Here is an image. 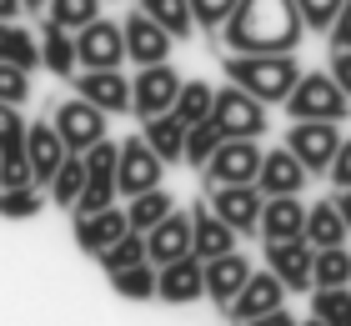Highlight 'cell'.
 Returning <instances> with one entry per match:
<instances>
[{"instance_id": "obj_30", "label": "cell", "mask_w": 351, "mask_h": 326, "mask_svg": "<svg viewBox=\"0 0 351 326\" xmlns=\"http://www.w3.org/2000/svg\"><path fill=\"white\" fill-rule=\"evenodd\" d=\"M110 291L125 296V301H151L156 296V266H151V261H136V266L110 271Z\"/></svg>"}, {"instance_id": "obj_9", "label": "cell", "mask_w": 351, "mask_h": 326, "mask_svg": "<svg viewBox=\"0 0 351 326\" xmlns=\"http://www.w3.org/2000/svg\"><path fill=\"white\" fill-rule=\"evenodd\" d=\"M141 75H131V110L141 121L146 116H166L176 91H181V75H176L171 60H156V65H136Z\"/></svg>"}, {"instance_id": "obj_40", "label": "cell", "mask_w": 351, "mask_h": 326, "mask_svg": "<svg viewBox=\"0 0 351 326\" xmlns=\"http://www.w3.org/2000/svg\"><path fill=\"white\" fill-rule=\"evenodd\" d=\"M0 101H5V106H25L30 101V71L0 60Z\"/></svg>"}, {"instance_id": "obj_37", "label": "cell", "mask_w": 351, "mask_h": 326, "mask_svg": "<svg viewBox=\"0 0 351 326\" xmlns=\"http://www.w3.org/2000/svg\"><path fill=\"white\" fill-rule=\"evenodd\" d=\"M95 261L106 266V276H110V271H121V266H136V261H146V236H141V231H125V236L110 241V246L95 256Z\"/></svg>"}, {"instance_id": "obj_44", "label": "cell", "mask_w": 351, "mask_h": 326, "mask_svg": "<svg viewBox=\"0 0 351 326\" xmlns=\"http://www.w3.org/2000/svg\"><path fill=\"white\" fill-rule=\"evenodd\" d=\"M326 75L341 86V95L351 101V51L346 45H331V60H326Z\"/></svg>"}, {"instance_id": "obj_8", "label": "cell", "mask_w": 351, "mask_h": 326, "mask_svg": "<svg viewBox=\"0 0 351 326\" xmlns=\"http://www.w3.org/2000/svg\"><path fill=\"white\" fill-rule=\"evenodd\" d=\"M106 110H95L90 101H81V95H71V101H60L56 106V116H51V126H56V136H60V145H66L71 156H81L86 145H95L106 136Z\"/></svg>"}, {"instance_id": "obj_51", "label": "cell", "mask_w": 351, "mask_h": 326, "mask_svg": "<svg viewBox=\"0 0 351 326\" xmlns=\"http://www.w3.org/2000/svg\"><path fill=\"white\" fill-rule=\"evenodd\" d=\"M5 25H10V21H0V51H5Z\"/></svg>"}, {"instance_id": "obj_3", "label": "cell", "mask_w": 351, "mask_h": 326, "mask_svg": "<svg viewBox=\"0 0 351 326\" xmlns=\"http://www.w3.org/2000/svg\"><path fill=\"white\" fill-rule=\"evenodd\" d=\"M281 106H286V116H291V121H346V106L351 101L341 95V86L326 71H301Z\"/></svg>"}, {"instance_id": "obj_31", "label": "cell", "mask_w": 351, "mask_h": 326, "mask_svg": "<svg viewBox=\"0 0 351 326\" xmlns=\"http://www.w3.org/2000/svg\"><path fill=\"white\" fill-rule=\"evenodd\" d=\"M351 281V251L346 246H322L311 256V286H346Z\"/></svg>"}, {"instance_id": "obj_21", "label": "cell", "mask_w": 351, "mask_h": 326, "mask_svg": "<svg viewBox=\"0 0 351 326\" xmlns=\"http://www.w3.org/2000/svg\"><path fill=\"white\" fill-rule=\"evenodd\" d=\"M236 241H241V236H236V231H231V226L221 221L206 201L191 211V256H201V261L226 256V251H236Z\"/></svg>"}, {"instance_id": "obj_46", "label": "cell", "mask_w": 351, "mask_h": 326, "mask_svg": "<svg viewBox=\"0 0 351 326\" xmlns=\"http://www.w3.org/2000/svg\"><path fill=\"white\" fill-rule=\"evenodd\" d=\"M331 45H346L351 51V0H341L337 21H331Z\"/></svg>"}, {"instance_id": "obj_25", "label": "cell", "mask_w": 351, "mask_h": 326, "mask_svg": "<svg viewBox=\"0 0 351 326\" xmlns=\"http://www.w3.org/2000/svg\"><path fill=\"white\" fill-rule=\"evenodd\" d=\"M301 236H306L316 251H322V246H341V241H346V221H341V211L331 206V201L306 206V226H301Z\"/></svg>"}, {"instance_id": "obj_6", "label": "cell", "mask_w": 351, "mask_h": 326, "mask_svg": "<svg viewBox=\"0 0 351 326\" xmlns=\"http://www.w3.org/2000/svg\"><path fill=\"white\" fill-rule=\"evenodd\" d=\"M75 65L81 71H116V65H125V36L116 21H86L81 30H75Z\"/></svg>"}, {"instance_id": "obj_13", "label": "cell", "mask_w": 351, "mask_h": 326, "mask_svg": "<svg viewBox=\"0 0 351 326\" xmlns=\"http://www.w3.org/2000/svg\"><path fill=\"white\" fill-rule=\"evenodd\" d=\"M156 296L171 301V306H191L206 296V271H201V256H176L166 266H156Z\"/></svg>"}, {"instance_id": "obj_39", "label": "cell", "mask_w": 351, "mask_h": 326, "mask_svg": "<svg viewBox=\"0 0 351 326\" xmlns=\"http://www.w3.org/2000/svg\"><path fill=\"white\" fill-rule=\"evenodd\" d=\"M0 156H25V116L5 101H0Z\"/></svg>"}, {"instance_id": "obj_52", "label": "cell", "mask_w": 351, "mask_h": 326, "mask_svg": "<svg viewBox=\"0 0 351 326\" xmlns=\"http://www.w3.org/2000/svg\"><path fill=\"white\" fill-rule=\"evenodd\" d=\"M301 326H326V321H322V316H311V321H301Z\"/></svg>"}, {"instance_id": "obj_33", "label": "cell", "mask_w": 351, "mask_h": 326, "mask_svg": "<svg viewBox=\"0 0 351 326\" xmlns=\"http://www.w3.org/2000/svg\"><path fill=\"white\" fill-rule=\"evenodd\" d=\"M81 186H86V161H81V156H66V161L56 166V176L45 181V191H51V201H56V206H75Z\"/></svg>"}, {"instance_id": "obj_49", "label": "cell", "mask_w": 351, "mask_h": 326, "mask_svg": "<svg viewBox=\"0 0 351 326\" xmlns=\"http://www.w3.org/2000/svg\"><path fill=\"white\" fill-rule=\"evenodd\" d=\"M25 5H21V0H0V21H15V15H21Z\"/></svg>"}, {"instance_id": "obj_23", "label": "cell", "mask_w": 351, "mask_h": 326, "mask_svg": "<svg viewBox=\"0 0 351 326\" xmlns=\"http://www.w3.org/2000/svg\"><path fill=\"white\" fill-rule=\"evenodd\" d=\"M301 226H306V211H301L296 196H261L256 231L266 241H291V236H301Z\"/></svg>"}, {"instance_id": "obj_16", "label": "cell", "mask_w": 351, "mask_h": 326, "mask_svg": "<svg viewBox=\"0 0 351 326\" xmlns=\"http://www.w3.org/2000/svg\"><path fill=\"white\" fill-rule=\"evenodd\" d=\"M311 256H316V246L306 236L266 241V271H276L286 291H306L311 286Z\"/></svg>"}, {"instance_id": "obj_28", "label": "cell", "mask_w": 351, "mask_h": 326, "mask_svg": "<svg viewBox=\"0 0 351 326\" xmlns=\"http://www.w3.org/2000/svg\"><path fill=\"white\" fill-rule=\"evenodd\" d=\"M211 95H216V86H206V80H181V91H176V101H171V116L181 126L206 121L211 116Z\"/></svg>"}, {"instance_id": "obj_15", "label": "cell", "mask_w": 351, "mask_h": 326, "mask_svg": "<svg viewBox=\"0 0 351 326\" xmlns=\"http://www.w3.org/2000/svg\"><path fill=\"white\" fill-rule=\"evenodd\" d=\"M121 36H125V60H131V65L171 60V45H176V40L151 21L146 10H131V15H125V21H121Z\"/></svg>"}, {"instance_id": "obj_27", "label": "cell", "mask_w": 351, "mask_h": 326, "mask_svg": "<svg viewBox=\"0 0 351 326\" xmlns=\"http://www.w3.org/2000/svg\"><path fill=\"white\" fill-rule=\"evenodd\" d=\"M141 141H146L151 151H156V156H161L166 166H171V161H181V141H186V126L176 121L171 110H166V116H146V126H141Z\"/></svg>"}, {"instance_id": "obj_34", "label": "cell", "mask_w": 351, "mask_h": 326, "mask_svg": "<svg viewBox=\"0 0 351 326\" xmlns=\"http://www.w3.org/2000/svg\"><path fill=\"white\" fill-rule=\"evenodd\" d=\"M0 60H10V65H21V71H36L40 65V40H36V30H25V25H5V51H0Z\"/></svg>"}, {"instance_id": "obj_14", "label": "cell", "mask_w": 351, "mask_h": 326, "mask_svg": "<svg viewBox=\"0 0 351 326\" xmlns=\"http://www.w3.org/2000/svg\"><path fill=\"white\" fill-rule=\"evenodd\" d=\"M276 306H286L281 276H276V271H251L246 286L231 296L226 316H231V321H256V316H266V312H276Z\"/></svg>"}, {"instance_id": "obj_12", "label": "cell", "mask_w": 351, "mask_h": 326, "mask_svg": "<svg viewBox=\"0 0 351 326\" xmlns=\"http://www.w3.org/2000/svg\"><path fill=\"white\" fill-rule=\"evenodd\" d=\"M71 86H75L81 101H90L95 110H106V116L131 110V75H121V65L116 71H81V75H71Z\"/></svg>"}, {"instance_id": "obj_1", "label": "cell", "mask_w": 351, "mask_h": 326, "mask_svg": "<svg viewBox=\"0 0 351 326\" xmlns=\"http://www.w3.org/2000/svg\"><path fill=\"white\" fill-rule=\"evenodd\" d=\"M301 10L296 0H236L221 21V40L231 56H296L301 51Z\"/></svg>"}, {"instance_id": "obj_2", "label": "cell", "mask_w": 351, "mask_h": 326, "mask_svg": "<svg viewBox=\"0 0 351 326\" xmlns=\"http://www.w3.org/2000/svg\"><path fill=\"white\" fill-rule=\"evenodd\" d=\"M221 71H226L231 86L256 95L261 106H281L286 91H291L296 75H301V60L296 56H226Z\"/></svg>"}, {"instance_id": "obj_17", "label": "cell", "mask_w": 351, "mask_h": 326, "mask_svg": "<svg viewBox=\"0 0 351 326\" xmlns=\"http://www.w3.org/2000/svg\"><path fill=\"white\" fill-rule=\"evenodd\" d=\"M176 256H191V211H166L146 231V261L151 266H166Z\"/></svg>"}, {"instance_id": "obj_24", "label": "cell", "mask_w": 351, "mask_h": 326, "mask_svg": "<svg viewBox=\"0 0 351 326\" xmlns=\"http://www.w3.org/2000/svg\"><path fill=\"white\" fill-rule=\"evenodd\" d=\"M36 40H40V65L51 75H75L81 65H75V30H66V25H56V21H45L40 30H36Z\"/></svg>"}, {"instance_id": "obj_42", "label": "cell", "mask_w": 351, "mask_h": 326, "mask_svg": "<svg viewBox=\"0 0 351 326\" xmlns=\"http://www.w3.org/2000/svg\"><path fill=\"white\" fill-rule=\"evenodd\" d=\"M236 10V0H191V21L196 30H221V21Z\"/></svg>"}, {"instance_id": "obj_38", "label": "cell", "mask_w": 351, "mask_h": 326, "mask_svg": "<svg viewBox=\"0 0 351 326\" xmlns=\"http://www.w3.org/2000/svg\"><path fill=\"white\" fill-rule=\"evenodd\" d=\"M95 15H101V0H45V21H56L66 30H81Z\"/></svg>"}, {"instance_id": "obj_48", "label": "cell", "mask_w": 351, "mask_h": 326, "mask_svg": "<svg viewBox=\"0 0 351 326\" xmlns=\"http://www.w3.org/2000/svg\"><path fill=\"white\" fill-rule=\"evenodd\" d=\"M331 206L341 211V221H346V236H351V186H346V191H337V201H331Z\"/></svg>"}, {"instance_id": "obj_41", "label": "cell", "mask_w": 351, "mask_h": 326, "mask_svg": "<svg viewBox=\"0 0 351 326\" xmlns=\"http://www.w3.org/2000/svg\"><path fill=\"white\" fill-rule=\"evenodd\" d=\"M296 10H301V25H306V30H331L341 0H296Z\"/></svg>"}, {"instance_id": "obj_10", "label": "cell", "mask_w": 351, "mask_h": 326, "mask_svg": "<svg viewBox=\"0 0 351 326\" xmlns=\"http://www.w3.org/2000/svg\"><path fill=\"white\" fill-rule=\"evenodd\" d=\"M337 145H341L337 121H291V130H286V151L306 166V176L326 171L331 156H337Z\"/></svg>"}, {"instance_id": "obj_43", "label": "cell", "mask_w": 351, "mask_h": 326, "mask_svg": "<svg viewBox=\"0 0 351 326\" xmlns=\"http://www.w3.org/2000/svg\"><path fill=\"white\" fill-rule=\"evenodd\" d=\"M0 186H36V176H30V161L25 156H0Z\"/></svg>"}, {"instance_id": "obj_19", "label": "cell", "mask_w": 351, "mask_h": 326, "mask_svg": "<svg viewBox=\"0 0 351 326\" xmlns=\"http://www.w3.org/2000/svg\"><path fill=\"white\" fill-rule=\"evenodd\" d=\"M66 156H71V151L60 145V136H56L51 121H30V126H25V161H30V176H36L40 191H45V181L56 176V166H60Z\"/></svg>"}, {"instance_id": "obj_47", "label": "cell", "mask_w": 351, "mask_h": 326, "mask_svg": "<svg viewBox=\"0 0 351 326\" xmlns=\"http://www.w3.org/2000/svg\"><path fill=\"white\" fill-rule=\"evenodd\" d=\"M236 326H296V316L286 312V306H276V312H266V316H256V321H236Z\"/></svg>"}, {"instance_id": "obj_45", "label": "cell", "mask_w": 351, "mask_h": 326, "mask_svg": "<svg viewBox=\"0 0 351 326\" xmlns=\"http://www.w3.org/2000/svg\"><path fill=\"white\" fill-rule=\"evenodd\" d=\"M326 171H331V181H337V191L351 186V136L337 145V156H331V166H326Z\"/></svg>"}, {"instance_id": "obj_18", "label": "cell", "mask_w": 351, "mask_h": 326, "mask_svg": "<svg viewBox=\"0 0 351 326\" xmlns=\"http://www.w3.org/2000/svg\"><path fill=\"white\" fill-rule=\"evenodd\" d=\"M301 186H306V166L286 145L261 151V166H256V191L261 196H301Z\"/></svg>"}, {"instance_id": "obj_5", "label": "cell", "mask_w": 351, "mask_h": 326, "mask_svg": "<svg viewBox=\"0 0 351 326\" xmlns=\"http://www.w3.org/2000/svg\"><path fill=\"white\" fill-rule=\"evenodd\" d=\"M256 166H261V145L246 141V136H231L201 166V181H206V191L211 186H241V181H256Z\"/></svg>"}, {"instance_id": "obj_4", "label": "cell", "mask_w": 351, "mask_h": 326, "mask_svg": "<svg viewBox=\"0 0 351 326\" xmlns=\"http://www.w3.org/2000/svg\"><path fill=\"white\" fill-rule=\"evenodd\" d=\"M211 121L221 130V141H231V136H246V141H261V130H266V106L256 101V95H246L241 86H221L211 95Z\"/></svg>"}, {"instance_id": "obj_11", "label": "cell", "mask_w": 351, "mask_h": 326, "mask_svg": "<svg viewBox=\"0 0 351 326\" xmlns=\"http://www.w3.org/2000/svg\"><path fill=\"white\" fill-rule=\"evenodd\" d=\"M206 206H211L236 236H251V231H256V221H261V191H256V181L211 186V201H206Z\"/></svg>"}, {"instance_id": "obj_26", "label": "cell", "mask_w": 351, "mask_h": 326, "mask_svg": "<svg viewBox=\"0 0 351 326\" xmlns=\"http://www.w3.org/2000/svg\"><path fill=\"white\" fill-rule=\"evenodd\" d=\"M166 211H176V201H171V191H161V186H151V191H141V196H125V226L141 231V236H146Z\"/></svg>"}, {"instance_id": "obj_29", "label": "cell", "mask_w": 351, "mask_h": 326, "mask_svg": "<svg viewBox=\"0 0 351 326\" xmlns=\"http://www.w3.org/2000/svg\"><path fill=\"white\" fill-rule=\"evenodd\" d=\"M141 10H146L171 40H186L191 30H196V21H191V0H141Z\"/></svg>"}, {"instance_id": "obj_50", "label": "cell", "mask_w": 351, "mask_h": 326, "mask_svg": "<svg viewBox=\"0 0 351 326\" xmlns=\"http://www.w3.org/2000/svg\"><path fill=\"white\" fill-rule=\"evenodd\" d=\"M21 5H25V10H45V0H21Z\"/></svg>"}, {"instance_id": "obj_7", "label": "cell", "mask_w": 351, "mask_h": 326, "mask_svg": "<svg viewBox=\"0 0 351 326\" xmlns=\"http://www.w3.org/2000/svg\"><path fill=\"white\" fill-rule=\"evenodd\" d=\"M161 176H166V161L141 136L121 141V151H116V196H141V191L161 186Z\"/></svg>"}, {"instance_id": "obj_35", "label": "cell", "mask_w": 351, "mask_h": 326, "mask_svg": "<svg viewBox=\"0 0 351 326\" xmlns=\"http://www.w3.org/2000/svg\"><path fill=\"white\" fill-rule=\"evenodd\" d=\"M45 211V196L40 186H0V216L5 221H30V216H40Z\"/></svg>"}, {"instance_id": "obj_32", "label": "cell", "mask_w": 351, "mask_h": 326, "mask_svg": "<svg viewBox=\"0 0 351 326\" xmlns=\"http://www.w3.org/2000/svg\"><path fill=\"white\" fill-rule=\"evenodd\" d=\"M311 316L326 326H351V286H311Z\"/></svg>"}, {"instance_id": "obj_22", "label": "cell", "mask_w": 351, "mask_h": 326, "mask_svg": "<svg viewBox=\"0 0 351 326\" xmlns=\"http://www.w3.org/2000/svg\"><path fill=\"white\" fill-rule=\"evenodd\" d=\"M125 211L121 206H106V211H90V216H75V246L86 256H101L116 236H125Z\"/></svg>"}, {"instance_id": "obj_20", "label": "cell", "mask_w": 351, "mask_h": 326, "mask_svg": "<svg viewBox=\"0 0 351 326\" xmlns=\"http://www.w3.org/2000/svg\"><path fill=\"white\" fill-rule=\"evenodd\" d=\"M201 271H206V296H211L221 312L231 306V296L246 286V276H251V261L241 251H226V256H211V261H201Z\"/></svg>"}, {"instance_id": "obj_36", "label": "cell", "mask_w": 351, "mask_h": 326, "mask_svg": "<svg viewBox=\"0 0 351 326\" xmlns=\"http://www.w3.org/2000/svg\"><path fill=\"white\" fill-rule=\"evenodd\" d=\"M221 145V130L211 126V121H196V126H186V141H181V161L186 166H206V161H211V151Z\"/></svg>"}]
</instances>
